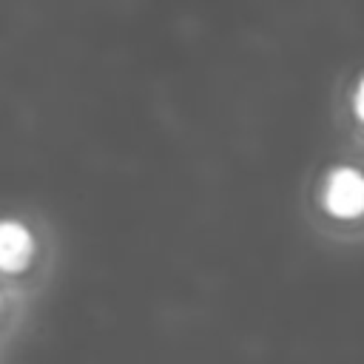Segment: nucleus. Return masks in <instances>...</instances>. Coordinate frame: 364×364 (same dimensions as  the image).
I'll return each mask as SVG.
<instances>
[{
	"label": "nucleus",
	"instance_id": "f257e3e1",
	"mask_svg": "<svg viewBox=\"0 0 364 364\" xmlns=\"http://www.w3.org/2000/svg\"><path fill=\"white\" fill-rule=\"evenodd\" d=\"M324 208L338 219H355L364 213V173L341 165L333 168L324 182Z\"/></svg>",
	"mask_w": 364,
	"mask_h": 364
},
{
	"label": "nucleus",
	"instance_id": "7ed1b4c3",
	"mask_svg": "<svg viewBox=\"0 0 364 364\" xmlns=\"http://www.w3.org/2000/svg\"><path fill=\"white\" fill-rule=\"evenodd\" d=\"M353 108L358 114V119L364 122V80L358 82V91H355V100H353Z\"/></svg>",
	"mask_w": 364,
	"mask_h": 364
},
{
	"label": "nucleus",
	"instance_id": "f03ea898",
	"mask_svg": "<svg viewBox=\"0 0 364 364\" xmlns=\"http://www.w3.org/2000/svg\"><path fill=\"white\" fill-rule=\"evenodd\" d=\"M34 256V239L28 228L17 222H3L0 225V264L6 273L23 270Z\"/></svg>",
	"mask_w": 364,
	"mask_h": 364
}]
</instances>
